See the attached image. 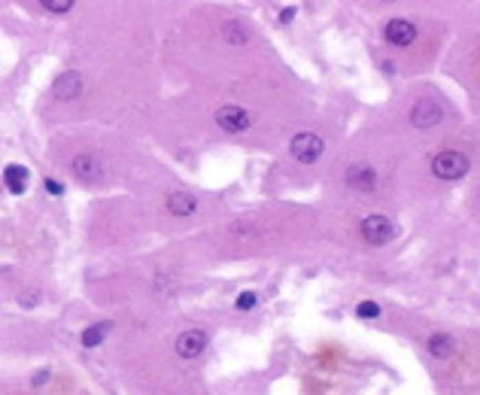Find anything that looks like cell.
Listing matches in <instances>:
<instances>
[{"label": "cell", "instance_id": "obj_1", "mask_svg": "<svg viewBox=\"0 0 480 395\" xmlns=\"http://www.w3.org/2000/svg\"><path fill=\"white\" fill-rule=\"evenodd\" d=\"M432 173L437 180H462L468 173V155L447 149V152H437L432 158Z\"/></svg>", "mask_w": 480, "mask_h": 395}, {"label": "cell", "instance_id": "obj_2", "mask_svg": "<svg viewBox=\"0 0 480 395\" xmlns=\"http://www.w3.org/2000/svg\"><path fill=\"white\" fill-rule=\"evenodd\" d=\"M289 152H292L298 161H304V165H313V161H320V155L326 152V143H322V137L304 131V134H295V137H292Z\"/></svg>", "mask_w": 480, "mask_h": 395}, {"label": "cell", "instance_id": "obj_3", "mask_svg": "<svg viewBox=\"0 0 480 395\" xmlns=\"http://www.w3.org/2000/svg\"><path fill=\"white\" fill-rule=\"evenodd\" d=\"M362 237L371 246H383V243H389L395 237V225H392V219H386L383 213L365 216V219H362Z\"/></svg>", "mask_w": 480, "mask_h": 395}, {"label": "cell", "instance_id": "obj_4", "mask_svg": "<svg viewBox=\"0 0 480 395\" xmlns=\"http://www.w3.org/2000/svg\"><path fill=\"white\" fill-rule=\"evenodd\" d=\"M216 122L222 131H231V134H240L250 128V112L237 104H228V107H219L216 110Z\"/></svg>", "mask_w": 480, "mask_h": 395}, {"label": "cell", "instance_id": "obj_5", "mask_svg": "<svg viewBox=\"0 0 480 395\" xmlns=\"http://www.w3.org/2000/svg\"><path fill=\"white\" fill-rule=\"evenodd\" d=\"M207 350V335L201 328H189L176 337V356L182 359H197L201 352Z\"/></svg>", "mask_w": 480, "mask_h": 395}, {"label": "cell", "instance_id": "obj_6", "mask_svg": "<svg viewBox=\"0 0 480 395\" xmlns=\"http://www.w3.org/2000/svg\"><path fill=\"white\" fill-rule=\"evenodd\" d=\"M82 95V76L76 70H67L52 82V97L55 101H76Z\"/></svg>", "mask_w": 480, "mask_h": 395}, {"label": "cell", "instance_id": "obj_7", "mask_svg": "<svg viewBox=\"0 0 480 395\" xmlns=\"http://www.w3.org/2000/svg\"><path fill=\"white\" fill-rule=\"evenodd\" d=\"M347 182L352 189L371 192V189H377V171H374L368 161H356V165L347 167Z\"/></svg>", "mask_w": 480, "mask_h": 395}, {"label": "cell", "instance_id": "obj_8", "mask_svg": "<svg viewBox=\"0 0 480 395\" xmlns=\"http://www.w3.org/2000/svg\"><path fill=\"white\" fill-rule=\"evenodd\" d=\"M383 34L392 46H411L413 37H416V27L407 22V19H392V22H386Z\"/></svg>", "mask_w": 480, "mask_h": 395}, {"label": "cell", "instance_id": "obj_9", "mask_svg": "<svg viewBox=\"0 0 480 395\" xmlns=\"http://www.w3.org/2000/svg\"><path fill=\"white\" fill-rule=\"evenodd\" d=\"M411 122H413V128H432V125L441 122V107L432 101H420L411 110Z\"/></svg>", "mask_w": 480, "mask_h": 395}, {"label": "cell", "instance_id": "obj_10", "mask_svg": "<svg viewBox=\"0 0 480 395\" xmlns=\"http://www.w3.org/2000/svg\"><path fill=\"white\" fill-rule=\"evenodd\" d=\"M73 173L80 176V180H97V176H101V158H97L95 152H82V155H76L73 158Z\"/></svg>", "mask_w": 480, "mask_h": 395}, {"label": "cell", "instance_id": "obj_11", "mask_svg": "<svg viewBox=\"0 0 480 395\" xmlns=\"http://www.w3.org/2000/svg\"><path fill=\"white\" fill-rule=\"evenodd\" d=\"M27 180H31L27 167H22V165H6V171H3V182H6V189H10L12 195H22L25 189H27Z\"/></svg>", "mask_w": 480, "mask_h": 395}, {"label": "cell", "instance_id": "obj_12", "mask_svg": "<svg viewBox=\"0 0 480 395\" xmlns=\"http://www.w3.org/2000/svg\"><path fill=\"white\" fill-rule=\"evenodd\" d=\"M167 210H171L173 216H192L197 210V201H195V195H189V192H171L167 195Z\"/></svg>", "mask_w": 480, "mask_h": 395}, {"label": "cell", "instance_id": "obj_13", "mask_svg": "<svg viewBox=\"0 0 480 395\" xmlns=\"http://www.w3.org/2000/svg\"><path fill=\"white\" fill-rule=\"evenodd\" d=\"M456 350V341L450 335H444V331H437V335L429 337V352H432L435 359H450Z\"/></svg>", "mask_w": 480, "mask_h": 395}, {"label": "cell", "instance_id": "obj_14", "mask_svg": "<svg viewBox=\"0 0 480 395\" xmlns=\"http://www.w3.org/2000/svg\"><path fill=\"white\" fill-rule=\"evenodd\" d=\"M112 322H97V326H88L86 331H82V347H97V344L107 337Z\"/></svg>", "mask_w": 480, "mask_h": 395}, {"label": "cell", "instance_id": "obj_15", "mask_svg": "<svg viewBox=\"0 0 480 395\" xmlns=\"http://www.w3.org/2000/svg\"><path fill=\"white\" fill-rule=\"evenodd\" d=\"M222 34H225V40H228V43H235V46H243L246 40H250V31H246L240 22H225L222 25Z\"/></svg>", "mask_w": 480, "mask_h": 395}, {"label": "cell", "instance_id": "obj_16", "mask_svg": "<svg viewBox=\"0 0 480 395\" xmlns=\"http://www.w3.org/2000/svg\"><path fill=\"white\" fill-rule=\"evenodd\" d=\"M356 316H359V320H377L380 304H377V301H362V304L356 307Z\"/></svg>", "mask_w": 480, "mask_h": 395}, {"label": "cell", "instance_id": "obj_17", "mask_svg": "<svg viewBox=\"0 0 480 395\" xmlns=\"http://www.w3.org/2000/svg\"><path fill=\"white\" fill-rule=\"evenodd\" d=\"M40 6L49 12H67V10H73V0H43Z\"/></svg>", "mask_w": 480, "mask_h": 395}, {"label": "cell", "instance_id": "obj_18", "mask_svg": "<svg viewBox=\"0 0 480 395\" xmlns=\"http://www.w3.org/2000/svg\"><path fill=\"white\" fill-rule=\"evenodd\" d=\"M259 304V295L256 292H240L237 295V310H252Z\"/></svg>", "mask_w": 480, "mask_h": 395}, {"label": "cell", "instance_id": "obj_19", "mask_svg": "<svg viewBox=\"0 0 480 395\" xmlns=\"http://www.w3.org/2000/svg\"><path fill=\"white\" fill-rule=\"evenodd\" d=\"M46 192L49 195H64V186H61V182H55V180H46Z\"/></svg>", "mask_w": 480, "mask_h": 395}, {"label": "cell", "instance_id": "obj_20", "mask_svg": "<svg viewBox=\"0 0 480 395\" xmlns=\"http://www.w3.org/2000/svg\"><path fill=\"white\" fill-rule=\"evenodd\" d=\"M37 298H40V295L37 292H31V295H22V307H34V304H37Z\"/></svg>", "mask_w": 480, "mask_h": 395}, {"label": "cell", "instance_id": "obj_21", "mask_svg": "<svg viewBox=\"0 0 480 395\" xmlns=\"http://www.w3.org/2000/svg\"><path fill=\"white\" fill-rule=\"evenodd\" d=\"M292 16H295V6H286L283 16H280V19H283V22H292Z\"/></svg>", "mask_w": 480, "mask_h": 395}, {"label": "cell", "instance_id": "obj_22", "mask_svg": "<svg viewBox=\"0 0 480 395\" xmlns=\"http://www.w3.org/2000/svg\"><path fill=\"white\" fill-rule=\"evenodd\" d=\"M46 377H49V371H37V377H34V383H46Z\"/></svg>", "mask_w": 480, "mask_h": 395}]
</instances>
